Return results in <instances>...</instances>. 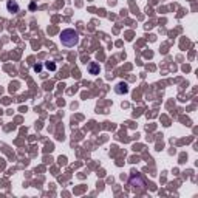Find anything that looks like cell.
I'll use <instances>...</instances> for the list:
<instances>
[{
    "mask_svg": "<svg viewBox=\"0 0 198 198\" xmlns=\"http://www.w3.org/2000/svg\"><path fill=\"white\" fill-rule=\"evenodd\" d=\"M60 42H62L64 47H74V45H77L79 43V34H77V31H74L71 28L64 30L60 33Z\"/></svg>",
    "mask_w": 198,
    "mask_h": 198,
    "instance_id": "obj_1",
    "label": "cell"
},
{
    "mask_svg": "<svg viewBox=\"0 0 198 198\" xmlns=\"http://www.w3.org/2000/svg\"><path fill=\"white\" fill-rule=\"evenodd\" d=\"M130 186L136 192H142L146 189V183H144V179L138 173H132V176H130Z\"/></svg>",
    "mask_w": 198,
    "mask_h": 198,
    "instance_id": "obj_2",
    "label": "cell"
},
{
    "mask_svg": "<svg viewBox=\"0 0 198 198\" xmlns=\"http://www.w3.org/2000/svg\"><path fill=\"white\" fill-rule=\"evenodd\" d=\"M115 91H116L118 94H126V93H129V85H127L126 82H119V84L116 85Z\"/></svg>",
    "mask_w": 198,
    "mask_h": 198,
    "instance_id": "obj_3",
    "label": "cell"
},
{
    "mask_svg": "<svg viewBox=\"0 0 198 198\" xmlns=\"http://www.w3.org/2000/svg\"><path fill=\"white\" fill-rule=\"evenodd\" d=\"M99 71H101V67H99V64L91 62V64L88 65V73H90V74H99Z\"/></svg>",
    "mask_w": 198,
    "mask_h": 198,
    "instance_id": "obj_4",
    "label": "cell"
},
{
    "mask_svg": "<svg viewBox=\"0 0 198 198\" xmlns=\"http://www.w3.org/2000/svg\"><path fill=\"white\" fill-rule=\"evenodd\" d=\"M8 10H10V11L17 13V11H19V5H17L16 2H10V3H8Z\"/></svg>",
    "mask_w": 198,
    "mask_h": 198,
    "instance_id": "obj_5",
    "label": "cell"
},
{
    "mask_svg": "<svg viewBox=\"0 0 198 198\" xmlns=\"http://www.w3.org/2000/svg\"><path fill=\"white\" fill-rule=\"evenodd\" d=\"M45 67H47L48 70H51V71H54V70H56V64H54V62H47V64H45Z\"/></svg>",
    "mask_w": 198,
    "mask_h": 198,
    "instance_id": "obj_6",
    "label": "cell"
},
{
    "mask_svg": "<svg viewBox=\"0 0 198 198\" xmlns=\"http://www.w3.org/2000/svg\"><path fill=\"white\" fill-rule=\"evenodd\" d=\"M40 68H42L40 65H34V71H40Z\"/></svg>",
    "mask_w": 198,
    "mask_h": 198,
    "instance_id": "obj_7",
    "label": "cell"
}]
</instances>
